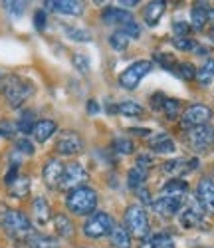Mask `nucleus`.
<instances>
[{"label": "nucleus", "instance_id": "1", "mask_svg": "<svg viewBox=\"0 0 214 248\" xmlns=\"http://www.w3.org/2000/svg\"><path fill=\"white\" fill-rule=\"evenodd\" d=\"M0 226L14 238H28L30 234H34V226L30 218L20 211L6 209L4 204H0Z\"/></svg>", "mask_w": 214, "mask_h": 248}, {"label": "nucleus", "instance_id": "28", "mask_svg": "<svg viewBox=\"0 0 214 248\" xmlns=\"http://www.w3.org/2000/svg\"><path fill=\"white\" fill-rule=\"evenodd\" d=\"M113 111H117L119 115H125V117H141L145 109L137 101H123L117 108H113Z\"/></svg>", "mask_w": 214, "mask_h": 248}, {"label": "nucleus", "instance_id": "31", "mask_svg": "<svg viewBox=\"0 0 214 248\" xmlns=\"http://www.w3.org/2000/svg\"><path fill=\"white\" fill-rule=\"evenodd\" d=\"M68 34V38H72L74 42H92V34L83 28H72V26H66L63 28Z\"/></svg>", "mask_w": 214, "mask_h": 248}, {"label": "nucleus", "instance_id": "33", "mask_svg": "<svg viewBox=\"0 0 214 248\" xmlns=\"http://www.w3.org/2000/svg\"><path fill=\"white\" fill-rule=\"evenodd\" d=\"M151 244H153V248H175L173 236H168L167 232L153 234V236H151Z\"/></svg>", "mask_w": 214, "mask_h": 248}, {"label": "nucleus", "instance_id": "27", "mask_svg": "<svg viewBox=\"0 0 214 248\" xmlns=\"http://www.w3.org/2000/svg\"><path fill=\"white\" fill-rule=\"evenodd\" d=\"M199 6H195L190 10V22H192V26H195L197 30H200V28H204V24L208 22V10H206V2H197Z\"/></svg>", "mask_w": 214, "mask_h": 248}, {"label": "nucleus", "instance_id": "39", "mask_svg": "<svg viewBox=\"0 0 214 248\" xmlns=\"http://www.w3.org/2000/svg\"><path fill=\"white\" fill-rule=\"evenodd\" d=\"M173 46L181 52H190V50H197V42L190 38H173Z\"/></svg>", "mask_w": 214, "mask_h": 248}, {"label": "nucleus", "instance_id": "34", "mask_svg": "<svg viewBox=\"0 0 214 248\" xmlns=\"http://www.w3.org/2000/svg\"><path fill=\"white\" fill-rule=\"evenodd\" d=\"M72 64H74V68L77 70V72H81V74H88L90 72V58L85 56V54H81V52H77V54H74V58H72Z\"/></svg>", "mask_w": 214, "mask_h": 248}, {"label": "nucleus", "instance_id": "5", "mask_svg": "<svg viewBox=\"0 0 214 248\" xmlns=\"http://www.w3.org/2000/svg\"><path fill=\"white\" fill-rule=\"evenodd\" d=\"M113 229H115V222H113L111 215L93 213V215H90V218L83 224V234L90 236V238H103L107 234H111Z\"/></svg>", "mask_w": 214, "mask_h": 248}, {"label": "nucleus", "instance_id": "8", "mask_svg": "<svg viewBox=\"0 0 214 248\" xmlns=\"http://www.w3.org/2000/svg\"><path fill=\"white\" fill-rule=\"evenodd\" d=\"M90 179L88 171H85L79 163H70L68 167H63V175H61V183H60V189L63 191H74L83 187V183Z\"/></svg>", "mask_w": 214, "mask_h": 248}, {"label": "nucleus", "instance_id": "51", "mask_svg": "<svg viewBox=\"0 0 214 248\" xmlns=\"http://www.w3.org/2000/svg\"><path fill=\"white\" fill-rule=\"evenodd\" d=\"M131 133H135V135H149V129H131Z\"/></svg>", "mask_w": 214, "mask_h": 248}, {"label": "nucleus", "instance_id": "48", "mask_svg": "<svg viewBox=\"0 0 214 248\" xmlns=\"http://www.w3.org/2000/svg\"><path fill=\"white\" fill-rule=\"evenodd\" d=\"M139 197H141V201H143V202H153V201H151V197H149V191H145V189H141V191H139Z\"/></svg>", "mask_w": 214, "mask_h": 248}, {"label": "nucleus", "instance_id": "2", "mask_svg": "<svg viewBox=\"0 0 214 248\" xmlns=\"http://www.w3.org/2000/svg\"><path fill=\"white\" fill-rule=\"evenodd\" d=\"M66 206L74 215H79V217L93 215L95 206H97V193L93 189H90V187L74 189V191L68 193Z\"/></svg>", "mask_w": 214, "mask_h": 248}, {"label": "nucleus", "instance_id": "4", "mask_svg": "<svg viewBox=\"0 0 214 248\" xmlns=\"http://www.w3.org/2000/svg\"><path fill=\"white\" fill-rule=\"evenodd\" d=\"M125 229L129 231V234L137 238H145L149 234V217L145 213L143 206L131 204L125 211Z\"/></svg>", "mask_w": 214, "mask_h": 248}, {"label": "nucleus", "instance_id": "25", "mask_svg": "<svg viewBox=\"0 0 214 248\" xmlns=\"http://www.w3.org/2000/svg\"><path fill=\"white\" fill-rule=\"evenodd\" d=\"M109 236H111V244L115 248H131L133 246L131 244V234H129V231H127L125 226H115Z\"/></svg>", "mask_w": 214, "mask_h": 248}, {"label": "nucleus", "instance_id": "14", "mask_svg": "<svg viewBox=\"0 0 214 248\" xmlns=\"http://www.w3.org/2000/svg\"><path fill=\"white\" fill-rule=\"evenodd\" d=\"M197 169V159H190V161H184V159H170L167 163H163V173L168 175V177H183L190 171Z\"/></svg>", "mask_w": 214, "mask_h": 248}, {"label": "nucleus", "instance_id": "42", "mask_svg": "<svg viewBox=\"0 0 214 248\" xmlns=\"http://www.w3.org/2000/svg\"><path fill=\"white\" fill-rule=\"evenodd\" d=\"M155 60H157V62H161L165 70H175L173 66L177 64V62H175V58H173V56H167V54H157V56H155Z\"/></svg>", "mask_w": 214, "mask_h": 248}, {"label": "nucleus", "instance_id": "7", "mask_svg": "<svg viewBox=\"0 0 214 248\" xmlns=\"http://www.w3.org/2000/svg\"><path fill=\"white\" fill-rule=\"evenodd\" d=\"M186 141L192 151L204 153L214 145V127L212 125H199V127H190L186 129Z\"/></svg>", "mask_w": 214, "mask_h": 248}, {"label": "nucleus", "instance_id": "16", "mask_svg": "<svg viewBox=\"0 0 214 248\" xmlns=\"http://www.w3.org/2000/svg\"><path fill=\"white\" fill-rule=\"evenodd\" d=\"M61 175H63V165L58 159H50L44 165V171H42V177H44V183L50 189H58L61 183Z\"/></svg>", "mask_w": 214, "mask_h": 248}, {"label": "nucleus", "instance_id": "18", "mask_svg": "<svg viewBox=\"0 0 214 248\" xmlns=\"http://www.w3.org/2000/svg\"><path fill=\"white\" fill-rule=\"evenodd\" d=\"M56 131H58L56 121H52V119H42V121H36V125H34V129H32V135H34V139H36L38 143H44V141H48Z\"/></svg>", "mask_w": 214, "mask_h": 248}, {"label": "nucleus", "instance_id": "32", "mask_svg": "<svg viewBox=\"0 0 214 248\" xmlns=\"http://www.w3.org/2000/svg\"><path fill=\"white\" fill-rule=\"evenodd\" d=\"M113 147H115V151H117V153H121V155H131V153L135 151L133 141H129L127 137H115Z\"/></svg>", "mask_w": 214, "mask_h": 248}, {"label": "nucleus", "instance_id": "6", "mask_svg": "<svg viewBox=\"0 0 214 248\" xmlns=\"http://www.w3.org/2000/svg\"><path fill=\"white\" fill-rule=\"evenodd\" d=\"M153 70V62L149 60H139L135 62V64H131L129 68H127L121 76H119V86L123 90H137V86L141 84V79Z\"/></svg>", "mask_w": 214, "mask_h": 248}, {"label": "nucleus", "instance_id": "30", "mask_svg": "<svg viewBox=\"0 0 214 248\" xmlns=\"http://www.w3.org/2000/svg\"><path fill=\"white\" fill-rule=\"evenodd\" d=\"M28 189H30V181L26 177H18L12 185H8V191L12 197L20 199V197H26L28 195Z\"/></svg>", "mask_w": 214, "mask_h": 248}, {"label": "nucleus", "instance_id": "47", "mask_svg": "<svg viewBox=\"0 0 214 248\" xmlns=\"http://www.w3.org/2000/svg\"><path fill=\"white\" fill-rule=\"evenodd\" d=\"M88 111H90L92 115H97V113H99V106H97L95 99H90V101H88Z\"/></svg>", "mask_w": 214, "mask_h": 248}, {"label": "nucleus", "instance_id": "37", "mask_svg": "<svg viewBox=\"0 0 214 248\" xmlns=\"http://www.w3.org/2000/svg\"><path fill=\"white\" fill-rule=\"evenodd\" d=\"M109 42H111V46H113L117 52H123V50H127V46H129V38H127L123 32H115V34L109 38Z\"/></svg>", "mask_w": 214, "mask_h": 248}, {"label": "nucleus", "instance_id": "3", "mask_svg": "<svg viewBox=\"0 0 214 248\" xmlns=\"http://www.w3.org/2000/svg\"><path fill=\"white\" fill-rule=\"evenodd\" d=\"M0 90H2L4 97L8 99V103H10L12 108H20L34 93V86L30 84V81L20 79L18 76L4 78V84L0 86Z\"/></svg>", "mask_w": 214, "mask_h": 248}, {"label": "nucleus", "instance_id": "46", "mask_svg": "<svg viewBox=\"0 0 214 248\" xmlns=\"http://www.w3.org/2000/svg\"><path fill=\"white\" fill-rule=\"evenodd\" d=\"M137 165H139V167H143V169H149V165H151V159H149L147 155H139V157H137Z\"/></svg>", "mask_w": 214, "mask_h": 248}, {"label": "nucleus", "instance_id": "49", "mask_svg": "<svg viewBox=\"0 0 214 248\" xmlns=\"http://www.w3.org/2000/svg\"><path fill=\"white\" fill-rule=\"evenodd\" d=\"M121 6H125V8H133L135 4H137V0H121V2H119ZM119 6V8H121Z\"/></svg>", "mask_w": 214, "mask_h": 248}, {"label": "nucleus", "instance_id": "15", "mask_svg": "<svg viewBox=\"0 0 214 248\" xmlns=\"http://www.w3.org/2000/svg\"><path fill=\"white\" fill-rule=\"evenodd\" d=\"M44 4L48 10L68 14V16H79L83 12V2H79V0H48Z\"/></svg>", "mask_w": 214, "mask_h": 248}, {"label": "nucleus", "instance_id": "13", "mask_svg": "<svg viewBox=\"0 0 214 248\" xmlns=\"http://www.w3.org/2000/svg\"><path fill=\"white\" fill-rule=\"evenodd\" d=\"M202 217H204V209L195 197L190 201V204L181 213V224L184 229H197V226L202 222Z\"/></svg>", "mask_w": 214, "mask_h": 248}, {"label": "nucleus", "instance_id": "10", "mask_svg": "<svg viewBox=\"0 0 214 248\" xmlns=\"http://www.w3.org/2000/svg\"><path fill=\"white\" fill-rule=\"evenodd\" d=\"M81 149H83V139L76 131H63V133H60V137L56 141V151L60 155L72 157V155L81 153Z\"/></svg>", "mask_w": 214, "mask_h": 248}, {"label": "nucleus", "instance_id": "38", "mask_svg": "<svg viewBox=\"0 0 214 248\" xmlns=\"http://www.w3.org/2000/svg\"><path fill=\"white\" fill-rule=\"evenodd\" d=\"M4 8L6 12L12 16V18H20L26 10V2H18V0H12V2H4Z\"/></svg>", "mask_w": 214, "mask_h": 248}, {"label": "nucleus", "instance_id": "52", "mask_svg": "<svg viewBox=\"0 0 214 248\" xmlns=\"http://www.w3.org/2000/svg\"><path fill=\"white\" fill-rule=\"evenodd\" d=\"M208 22H212V24H214V8H210V10H208Z\"/></svg>", "mask_w": 214, "mask_h": 248}, {"label": "nucleus", "instance_id": "53", "mask_svg": "<svg viewBox=\"0 0 214 248\" xmlns=\"http://www.w3.org/2000/svg\"><path fill=\"white\" fill-rule=\"evenodd\" d=\"M210 40H212V42H214V30H210Z\"/></svg>", "mask_w": 214, "mask_h": 248}, {"label": "nucleus", "instance_id": "17", "mask_svg": "<svg viewBox=\"0 0 214 248\" xmlns=\"http://www.w3.org/2000/svg\"><path fill=\"white\" fill-rule=\"evenodd\" d=\"M101 20H103L105 24H119V28H121L123 24L131 22V20H135V18H133V14H131L129 10L109 6V8H105V10L101 12Z\"/></svg>", "mask_w": 214, "mask_h": 248}, {"label": "nucleus", "instance_id": "11", "mask_svg": "<svg viewBox=\"0 0 214 248\" xmlns=\"http://www.w3.org/2000/svg\"><path fill=\"white\" fill-rule=\"evenodd\" d=\"M184 204V197H161L159 201L153 202V211L165 218H170L181 213Z\"/></svg>", "mask_w": 214, "mask_h": 248}, {"label": "nucleus", "instance_id": "19", "mask_svg": "<svg viewBox=\"0 0 214 248\" xmlns=\"http://www.w3.org/2000/svg\"><path fill=\"white\" fill-rule=\"evenodd\" d=\"M165 8H167L165 0H153V2H149V4L145 6V10H143V20H145L149 26H155V24L159 22V18L163 16Z\"/></svg>", "mask_w": 214, "mask_h": 248}, {"label": "nucleus", "instance_id": "44", "mask_svg": "<svg viewBox=\"0 0 214 248\" xmlns=\"http://www.w3.org/2000/svg\"><path fill=\"white\" fill-rule=\"evenodd\" d=\"M16 147H18L20 153H24V155H32L34 153V145H32V141H28V139H20L16 143Z\"/></svg>", "mask_w": 214, "mask_h": 248}, {"label": "nucleus", "instance_id": "23", "mask_svg": "<svg viewBox=\"0 0 214 248\" xmlns=\"http://www.w3.org/2000/svg\"><path fill=\"white\" fill-rule=\"evenodd\" d=\"M147 173H149V169H143V167H139V165L131 167L129 173H127V185H129V189H133V191L141 189L145 179H147Z\"/></svg>", "mask_w": 214, "mask_h": 248}, {"label": "nucleus", "instance_id": "22", "mask_svg": "<svg viewBox=\"0 0 214 248\" xmlns=\"http://www.w3.org/2000/svg\"><path fill=\"white\" fill-rule=\"evenodd\" d=\"M32 211H34V218H36L38 224H46V222L50 220V217H52V211H50L48 201L42 199V197H38V199L34 201Z\"/></svg>", "mask_w": 214, "mask_h": 248}, {"label": "nucleus", "instance_id": "20", "mask_svg": "<svg viewBox=\"0 0 214 248\" xmlns=\"http://www.w3.org/2000/svg\"><path fill=\"white\" fill-rule=\"evenodd\" d=\"M186 193H188V183L183 179H170L161 189V197H186Z\"/></svg>", "mask_w": 214, "mask_h": 248}, {"label": "nucleus", "instance_id": "12", "mask_svg": "<svg viewBox=\"0 0 214 248\" xmlns=\"http://www.w3.org/2000/svg\"><path fill=\"white\" fill-rule=\"evenodd\" d=\"M197 201L204 209V213H214V181L204 177L197 187Z\"/></svg>", "mask_w": 214, "mask_h": 248}, {"label": "nucleus", "instance_id": "24", "mask_svg": "<svg viewBox=\"0 0 214 248\" xmlns=\"http://www.w3.org/2000/svg\"><path fill=\"white\" fill-rule=\"evenodd\" d=\"M54 229L61 238H72L74 236V222L66 215H56L54 217Z\"/></svg>", "mask_w": 214, "mask_h": 248}, {"label": "nucleus", "instance_id": "26", "mask_svg": "<svg viewBox=\"0 0 214 248\" xmlns=\"http://www.w3.org/2000/svg\"><path fill=\"white\" fill-rule=\"evenodd\" d=\"M26 242L30 248H60V242L46 234H30Z\"/></svg>", "mask_w": 214, "mask_h": 248}, {"label": "nucleus", "instance_id": "9", "mask_svg": "<svg viewBox=\"0 0 214 248\" xmlns=\"http://www.w3.org/2000/svg\"><path fill=\"white\" fill-rule=\"evenodd\" d=\"M212 117V109L208 106H202V103H195L184 109L183 113V125L184 127H199V125H206Z\"/></svg>", "mask_w": 214, "mask_h": 248}, {"label": "nucleus", "instance_id": "50", "mask_svg": "<svg viewBox=\"0 0 214 248\" xmlns=\"http://www.w3.org/2000/svg\"><path fill=\"white\" fill-rule=\"evenodd\" d=\"M139 248H153V244H151V236H145L143 242L139 244Z\"/></svg>", "mask_w": 214, "mask_h": 248}, {"label": "nucleus", "instance_id": "35", "mask_svg": "<svg viewBox=\"0 0 214 248\" xmlns=\"http://www.w3.org/2000/svg\"><path fill=\"white\" fill-rule=\"evenodd\" d=\"M161 109L165 111V115H167V117H175V115L179 113V109H181V103H179V99L165 97V101H163Z\"/></svg>", "mask_w": 214, "mask_h": 248}, {"label": "nucleus", "instance_id": "21", "mask_svg": "<svg viewBox=\"0 0 214 248\" xmlns=\"http://www.w3.org/2000/svg\"><path fill=\"white\" fill-rule=\"evenodd\" d=\"M151 151L157 155H167V153H175L177 145L173 139H168V135H157L155 139H151Z\"/></svg>", "mask_w": 214, "mask_h": 248}, {"label": "nucleus", "instance_id": "43", "mask_svg": "<svg viewBox=\"0 0 214 248\" xmlns=\"http://www.w3.org/2000/svg\"><path fill=\"white\" fill-rule=\"evenodd\" d=\"M34 26L40 32L46 28V12L44 10H36V14H34Z\"/></svg>", "mask_w": 214, "mask_h": 248}, {"label": "nucleus", "instance_id": "40", "mask_svg": "<svg viewBox=\"0 0 214 248\" xmlns=\"http://www.w3.org/2000/svg\"><path fill=\"white\" fill-rule=\"evenodd\" d=\"M119 32H123L127 38H139V36H141V26L137 24V20H131V22L123 24Z\"/></svg>", "mask_w": 214, "mask_h": 248}, {"label": "nucleus", "instance_id": "45", "mask_svg": "<svg viewBox=\"0 0 214 248\" xmlns=\"http://www.w3.org/2000/svg\"><path fill=\"white\" fill-rule=\"evenodd\" d=\"M173 30H175V38H186L190 26L186 22H175L173 24Z\"/></svg>", "mask_w": 214, "mask_h": 248}, {"label": "nucleus", "instance_id": "29", "mask_svg": "<svg viewBox=\"0 0 214 248\" xmlns=\"http://www.w3.org/2000/svg\"><path fill=\"white\" fill-rule=\"evenodd\" d=\"M197 79L200 86H210L214 79V60H206L204 64L197 70Z\"/></svg>", "mask_w": 214, "mask_h": 248}, {"label": "nucleus", "instance_id": "41", "mask_svg": "<svg viewBox=\"0 0 214 248\" xmlns=\"http://www.w3.org/2000/svg\"><path fill=\"white\" fill-rule=\"evenodd\" d=\"M179 76H181L183 79L190 81V79H195V78H197V68L192 66L190 62H184V64H179Z\"/></svg>", "mask_w": 214, "mask_h": 248}, {"label": "nucleus", "instance_id": "36", "mask_svg": "<svg viewBox=\"0 0 214 248\" xmlns=\"http://www.w3.org/2000/svg\"><path fill=\"white\" fill-rule=\"evenodd\" d=\"M34 125H36V121H34L32 111H26V113L22 115V119L18 121V131H22V133H32Z\"/></svg>", "mask_w": 214, "mask_h": 248}]
</instances>
